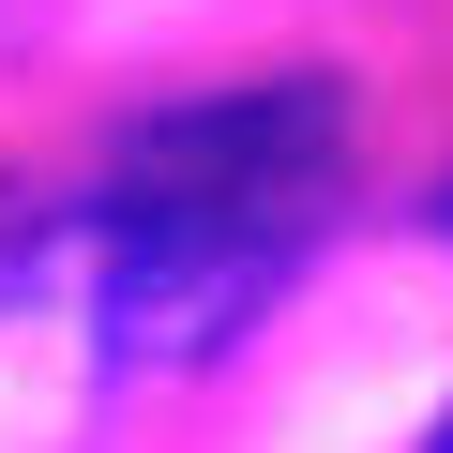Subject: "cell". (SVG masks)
Masks as SVG:
<instances>
[{
    "mask_svg": "<svg viewBox=\"0 0 453 453\" xmlns=\"http://www.w3.org/2000/svg\"><path fill=\"white\" fill-rule=\"evenodd\" d=\"M348 181V91L333 76H226L196 106H151L106 166V211H257V226H333Z\"/></svg>",
    "mask_w": 453,
    "mask_h": 453,
    "instance_id": "6da1fadb",
    "label": "cell"
},
{
    "mask_svg": "<svg viewBox=\"0 0 453 453\" xmlns=\"http://www.w3.org/2000/svg\"><path fill=\"white\" fill-rule=\"evenodd\" d=\"M303 257H318V226H257V211H106L91 333L106 363H211V348H242V318Z\"/></svg>",
    "mask_w": 453,
    "mask_h": 453,
    "instance_id": "7a4b0ae2",
    "label": "cell"
},
{
    "mask_svg": "<svg viewBox=\"0 0 453 453\" xmlns=\"http://www.w3.org/2000/svg\"><path fill=\"white\" fill-rule=\"evenodd\" d=\"M438 242H453V181H438Z\"/></svg>",
    "mask_w": 453,
    "mask_h": 453,
    "instance_id": "3957f363",
    "label": "cell"
},
{
    "mask_svg": "<svg viewBox=\"0 0 453 453\" xmlns=\"http://www.w3.org/2000/svg\"><path fill=\"white\" fill-rule=\"evenodd\" d=\"M423 453H453V408H438V438H423Z\"/></svg>",
    "mask_w": 453,
    "mask_h": 453,
    "instance_id": "277c9868",
    "label": "cell"
}]
</instances>
